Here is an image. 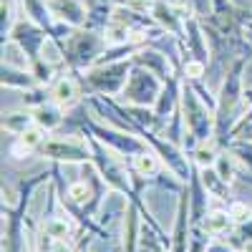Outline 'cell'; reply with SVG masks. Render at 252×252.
Returning <instances> with one entry per match:
<instances>
[{
    "mask_svg": "<svg viewBox=\"0 0 252 252\" xmlns=\"http://www.w3.org/2000/svg\"><path fill=\"white\" fill-rule=\"evenodd\" d=\"M179 103H182V116L187 124V131L197 141L212 139V134L217 129V116L209 111V106L204 103V96H199V91L192 86H182Z\"/></svg>",
    "mask_w": 252,
    "mask_h": 252,
    "instance_id": "6da1fadb",
    "label": "cell"
},
{
    "mask_svg": "<svg viewBox=\"0 0 252 252\" xmlns=\"http://www.w3.org/2000/svg\"><path fill=\"white\" fill-rule=\"evenodd\" d=\"M109 51V43L101 31L76 28V33L66 40V61L73 68H91L98 58Z\"/></svg>",
    "mask_w": 252,
    "mask_h": 252,
    "instance_id": "7a4b0ae2",
    "label": "cell"
},
{
    "mask_svg": "<svg viewBox=\"0 0 252 252\" xmlns=\"http://www.w3.org/2000/svg\"><path fill=\"white\" fill-rule=\"evenodd\" d=\"M131 61H106V63H96V66L86 68V78L89 86L101 94V96H121L126 81L131 73Z\"/></svg>",
    "mask_w": 252,
    "mask_h": 252,
    "instance_id": "3957f363",
    "label": "cell"
},
{
    "mask_svg": "<svg viewBox=\"0 0 252 252\" xmlns=\"http://www.w3.org/2000/svg\"><path fill=\"white\" fill-rule=\"evenodd\" d=\"M164 89V81L159 76H154L152 71H146L144 66H136L129 73V81H126V86L121 91V98L124 103H129V106H154L159 94Z\"/></svg>",
    "mask_w": 252,
    "mask_h": 252,
    "instance_id": "277c9868",
    "label": "cell"
},
{
    "mask_svg": "<svg viewBox=\"0 0 252 252\" xmlns=\"http://www.w3.org/2000/svg\"><path fill=\"white\" fill-rule=\"evenodd\" d=\"M46 5L58 23H68L73 28H86L89 10L81 0H46Z\"/></svg>",
    "mask_w": 252,
    "mask_h": 252,
    "instance_id": "5b68a950",
    "label": "cell"
},
{
    "mask_svg": "<svg viewBox=\"0 0 252 252\" xmlns=\"http://www.w3.org/2000/svg\"><path fill=\"white\" fill-rule=\"evenodd\" d=\"M43 154L51 159H63V161H81L89 157V149L83 141H76V139H53L43 146Z\"/></svg>",
    "mask_w": 252,
    "mask_h": 252,
    "instance_id": "8992f818",
    "label": "cell"
},
{
    "mask_svg": "<svg viewBox=\"0 0 252 252\" xmlns=\"http://www.w3.org/2000/svg\"><path fill=\"white\" fill-rule=\"evenodd\" d=\"M51 96H53V101L58 103V106H63V109L73 106V103L78 101V83H76V78H71V76H61V78L53 83Z\"/></svg>",
    "mask_w": 252,
    "mask_h": 252,
    "instance_id": "52a82bcc",
    "label": "cell"
},
{
    "mask_svg": "<svg viewBox=\"0 0 252 252\" xmlns=\"http://www.w3.org/2000/svg\"><path fill=\"white\" fill-rule=\"evenodd\" d=\"M33 121L40 126L43 131H53L58 129V126L63 124V106H58V103H43V106L33 109Z\"/></svg>",
    "mask_w": 252,
    "mask_h": 252,
    "instance_id": "ba28073f",
    "label": "cell"
},
{
    "mask_svg": "<svg viewBox=\"0 0 252 252\" xmlns=\"http://www.w3.org/2000/svg\"><path fill=\"white\" fill-rule=\"evenodd\" d=\"M38 58L40 61H46L48 66H61L63 61H66V51L61 48V40L56 38V35H51L48 33V38L43 40V46H40V53H38Z\"/></svg>",
    "mask_w": 252,
    "mask_h": 252,
    "instance_id": "9c48e42d",
    "label": "cell"
},
{
    "mask_svg": "<svg viewBox=\"0 0 252 252\" xmlns=\"http://www.w3.org/2000/svg\"><path fill=\"white\" fill-rule=\"evenodd\" d=\"M35 121H33V111H3V129L5 131H15V134H20V131H26L28 126H33Z\"/></svg>",
    "mask_w": 252,
    "mask_h": 252,
    "instance_id": "30bf717a",
    "label": "cell"
},
{
    "mask_svg": "<svg viewBox=\"0 0 252 252\" xmlns=\"http://www.w3.org/2000/svg\"><path fill=\"white\" fill-rule=\"evenodd\" d=\"M194 161L202 166H215L217 161V152H215V141L212 139H202L197 141V149H194Z\"/></svg>",
    "mask_w": 252,
    "mask_h": 252,
    "instance_id": "8fae6325",
    "label": "cell"
},
{
    "mask_svg": "<svg viewBox=\"0 0 252 252\" xmlns=\"http://www.w3.org/2000/svg\"><path fill=\"white\" fill-rule=\"evenodd\" d=\"M134 166H136V172L139 174H144V177H149V174H154L157 169H159V161H157V157L152 154V152H136V157H134Z\"/></svg>",
    "mask_w": 252,
    "mask_h": 252,
    "instance_id": "7c38bea8",
    "label": "cell"
},
{
    "mask_svg": "<svg viewBox=\"0 0 252 252\" xmlns=\"http://www.w3.org/2000/svg\"><path fill=\"white\" fill-rule=\"evenodd\" d=\"M204 227H207V232L220 235V232H224V229L229 227V215H224V212H212V215H207Z\"/></svg>",
    "mask_w": 252,
    "mask_h": 252,
    "instance_id": "4fadbf2b",
    "label": "cell"
},
{
    "mask_svg": "<svg viewBox=\"0 0 252 252\" xmlns=\"http://www.w3.org/2000/svg\"><path fill=\"white\" fill-rule=\"evenodd\" d=\"M184 76H187L189 81H199L202 76H207V63L199 61V58H189V61L184 63Z\"/></svg>",
    "mask_w": 252,
    "mask_h": 252,
    "instance_id": "5bb4252c",
    "label": "cell"
},
{
    "mask_svg": "<svg viewBox=\"0 0 252 252\" xmlns=\"http://www.w3.org/2000/svg\"><path fill=\"white\" fill-rule=\"evenodd\" d=\"M182 3L192 10L197 18H209V15H212V3H215V0H182Z\"/></svg>",
    "mask_w": 252,
    "mask_h": 252,
    "instance_id": "9a60e30c",
    "label": "cell"
},
{
    "mask_svg": "<svg viewBox=\"0 0 252 252\" xmlns=\"http://www.w3.org/2000/svg\"><path fill=\"white\" fill-rule=\"evenodd\" d=\"M68 197H71L76 204H86L89 197H91V187H89L86 182H76V184L68 187Z\"/></svg>",
    "mask_w": 252,
    "mask_h": 252,
    "instance_id": "2e32d148",
    "label": "cell"
},
{
    "mask_svg": "<svg viewBox=\"0 0 252 252\" xmlns=\"http://www.w3.org/2000/svg\"><path fill=\"white\" fill-rule=\"evenodd\" d=\"M46 232L53 237V240H63L68 232V220H63V217H56V220H48L46 222Z\"/></svg>",
    "mask_w": 252,
    "mask_h": 252,
    "instance_id": "e0dca14e",
    "label": "cell"
},
{
    "mask_svg": "<svg viewBox=\"0 0 252 252\" xmlns=\"http://www.w3.org/2000/svg\"><path fill=\"white\" fill-rule=\"evenodd\" d=\"M215 169H217V174L222 177V182H229V179H232V164H229L227 157H217Z\"/></svg>",
    "mask_w": 252,
    "mask_h": 252,
    "instance_id": "ac0fdd59",
    "label": "cell"
},
{
    "mask_svg": "<svg viewBox=\"0 0 252 252\" xmlns=\"http://www.w3.org/2000/svg\"><path fill=\"white\" fill-rule=\"evenodd\" d=\"M229 217H232L235 222H245V220H250V209L245 204H235L232 209H229Z\"/></svg>",
    "mask_w": 252,
    "mask_h": 252,
    "instance_id": "d6986e66",
    "label": "cell"
},
{
    "mask_svg": "<svg viewBox=\"0 0 252 252\" xmlns=\"http://www.w3.org/2000/svg\"><path fill=\"white\" fill-rule=\"evenodd\" d=\"M242 134H245V139H250V141H252V126H247V129H245Z\"/></svg>",
    "mask_w": 252,
    "mask_h": 252,
    "instance_id": "ffe728a7",
    "label": "cell"
},
{
    "mask_svg": "<svg viewBox=\"0 0 252 252\" xmlns=\"http://www.w3.org/2000/svg\"><path fill=\"white\" fill-rule=\"evenodd\" d=\"M245 252H252V240H250V242L245 245Z\"/></svg>",
    "mask_w": 252,
    "mask_h": 252,
    "instance_id": "44dd1931",
    "label": "cell"
},
{
    "mask_svg": "<svg viewBox=\"0 0 252 252\" xmlns=\"http://www.w3.org/2000/svg\"><path fill=\"white\" fill-rule=\"evenodd\" d=\"M250 119H252V114H250Z\"/></svg>",
    "mask_w": 252,
    "mask_h": 252,
    "instance_id": "7402d4cb",
    "label": "cell"
}]
</instances>
